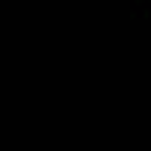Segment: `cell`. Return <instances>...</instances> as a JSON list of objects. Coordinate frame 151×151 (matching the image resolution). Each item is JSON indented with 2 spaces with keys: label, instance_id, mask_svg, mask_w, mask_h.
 I'll list each match as a JSON object with an SVG mask.
<instances>
[]
</instances>
